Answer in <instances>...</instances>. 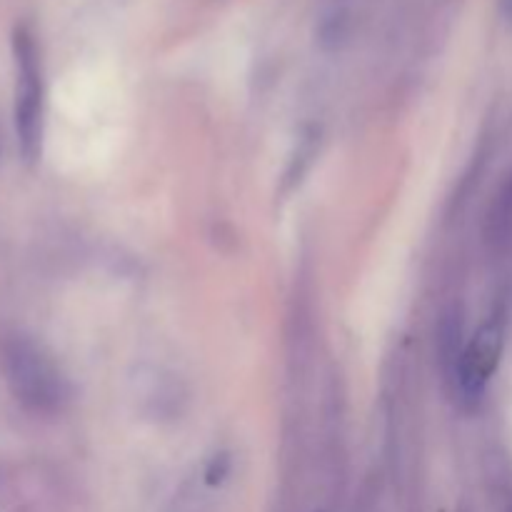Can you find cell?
<instances>
[{
  "label": "cell",
  "mask_w": 512,
  "mask_h": 512,
  "mask_svg": "<svg viewBox=\"0 0 512 512\" xmlns=\"http://www.w3.org/2000/svg\"><path fill=\"white\" fill-rule=\"evenodd\" d=\"M505 350V315L495 310L488 320H483L473 338L465 343L463 358H460L458 380H455V395L463 403L478 405L485 388L498 370L500 358Z\"/></svg>",
  "instance_id": "3957f363"
},
{
  "label": "cell",
  "mask_w": 512,
  "mask_h": 512,
  "mask_svg": "<svg viewBox=\"0 0 512 512\" xmlns=\"http://www.w3.org/2000/svg\"><path fill=\"white\" fill-rule=\"evenodd\" d=\"M228 473H230L228 455L225 453L215 455V458L208 463V470H205V483H208L210 488H215V485H220L225 478H228Z\"/></svg>",
  "instance_id": "52a82bcc"
},
{
  "label": "cell",
  "mask_w": 512,
  "mask_h": 512,
  "mask_svg": "<svg viewBox=\"0 0 512 512\" xmlns=\"http://www.w3.org/2000/svg\"><path fill=\"white\" fill-rule=\"evenodd\" d=\"M15 55V135L20 158L35 165L43 155L45 135V83L40 50L28 25H18L13 33Z\"/></svg>",
  "instance_id": "7a4b0ae2"
},
{
  "label": "cell",
  "mask_w": 512,
  "mask_h": 512,
  "mask_svg": "<svg viewBox=\"0 0 512 512\" xmlns=\"http://www.w3.org/2000/svg\"><path fill=\"white\" fill-rule=\"evenodd\" d=\"M3 370L10 393L28 413L53 418L70 403L68 378L53 355L30 335L5 338Z\"/></svg>",
  "instance_id": "6da1fadb"
},
{
  "label": "cell",
  "mask_w": 512,
  "mask_h": 512,
  "mask_svg": "<svg viewBox=\"0 0 512 512\" xmlns=\"http://www.w3.org/2000/svg\"><path fill=\"white\" fill-rule=\"evenodd\" d=\"M485 243L495 250L508 248L512 243V175L505 180L500 193L495 195L493 205L485 218Z\"/></svg>",
  "instance_id": "8992f818"
},
{
  "label": "cell",
  "mask_w": 512,
  "mask_h": 512,
  "mask_svg": "<svg viewBox=\"0 0 512 512\" xmlns=\"http://www.w3.org/2000/svg\"><path fill=\"white\" fill-rule=\"evenodd\" d=\"M318 153H320V130L308 128L303 135H300L298 145H295L293 155H290L288 168H285L283 180H280V195H290L295 188H300L305 175H308L310 168H313Z\"/></svg>",
  "instance_id": "5b68a950"
},
{
  "label": "cell",
  "mask_w": 512,
  "mask_h": 512,
  "mask_svg": "<svg viewBox=\"0 0 512 512\" xmlns=\"http://www.w3.org/2000/svg\"><path fill=\"white\" fill-rule=\"evenodd\" d=\"M503 10L508 15H512V0H503Z\"/></svg>",
  "instance_id": "ba28073f"
},
{
  "label": "cell",
  "mask_w": 512,
  "mask_h": 512,
  "mask_svg": "<svg viewBox=\"0 0 512 512\" xmlns=\"http://www.w3.org/2000/svg\"><path fill=\"white\" fill-rule=\"evenodd\" d=\"M463 350V310H460V305H450L438 323V333H435V355H438V368L440 375H443V383L453 385V390L455 380H458Z\"/></svg>",
  "instance_id": "277c9868"
}]
</instances>
